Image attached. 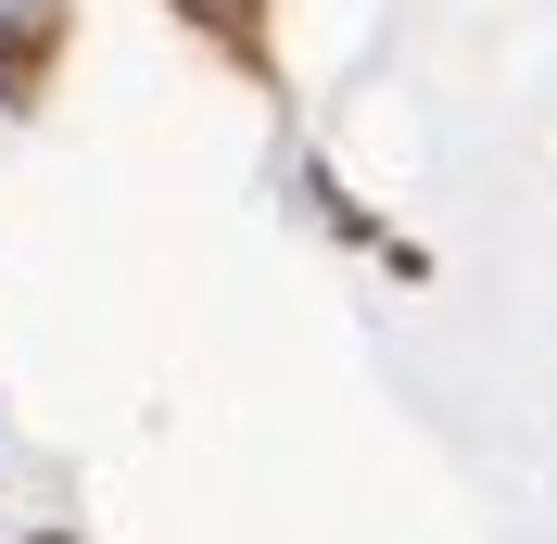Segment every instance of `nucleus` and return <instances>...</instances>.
<instances>
[{
  "mask_svg": "<svg viewBox=\"0 0 557 544\" xmlns=\"http://www.w3.org/2000/svg\"><path fill=\"white\" fill-rule=\"evenodd\" d=\"M76 51V0H0V114H38Z\"/></svg>",
  "mask_w": 557,
  "mask_h": 544,
  "instance_id": "1",
  "label": "nucleus"
},
{
  "mask_svg": "<svg viewBox=\"0 0 557 544\" xmlns=\"http://www.w3.org/2000/svg\"><path fill=\"white\" fill-rule=\"evenodd\" d=\"M165 13L203 38V51H228L242 76H278V26H267L278 0H165Z\"/></svg>",
  "mask_w": 557,
  "mask_h": 544,
  "instance_id": "2",
  "label": "nucleus"
},
{
  "mask_svg": "<svg viewBox=\"0 0 557 544\" xmlns=\"http://www.w3.org/2000/svg\"><path fill=\"white\" fill-rule=\"evenodd\" d=\"M38 544H76V532H38Z\"/></svg>",
  "mask_w": 557,
  "mask_h": 544,
  "instance_id": "3",
  "label": "nucleus"
}]
</instances>
